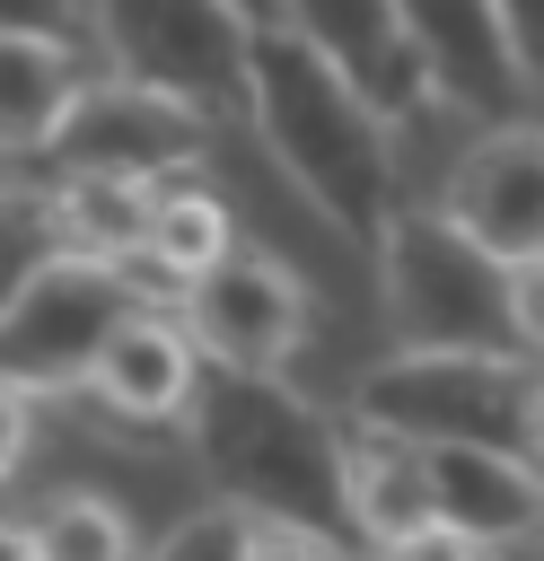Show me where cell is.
<instances>
[{"mask_svg": "<svg viewBox=\"0 0 544 561\" xmlns=\"http://www.w3.org/2000/svg\"><path fill=\"white\" fill-rule=\"evenodd\" d=\"M149 307L132 289V272L114 254H79L53 245L9 298H0V386L18 394H88L97 351L114 342V324Z\"/></svg>", "mask_w": 544, "mask_h": 561, "instance_id": "5", "label": "cell"}, {"mask_svg": "<svg viewBox=\"0 0 544 561\" xmlns=\"http://www.w3.org/2000/svg\"><path fill=\"white\" fill-rule=\"evenodd\" d=\"M430 491H439V526L474 543H535L544 526V465L518 447H474L447 438L430 447Z\"/></svg>", "mask_w": 544, "mask_h": 561, "instance_id": "14", "label": "cell"}, {"mask_svg": "<svg viewBox=\"0 0 544 561\" xmlns=\"http://www.w3.org/2000/svg\"><path fill=\"white\" fill-rule=\"evenodd\" d=\"M211 131H219V123L193 114L184 96L105 70V79H79V96L61 105V123L44 131V149H35L26 167H35L44 184H53V175H140V184H167V175H193V167H202Z\"/></svg>", "mask_w": 544, "mask_h": 561, "instance_id": "7", "label": "cell"}, {"mask_svg": "<svg viewBox=\"0 0 544 561\" xmlns=\"http://www.w3.org/2000/svg\"><path fill=\"white\" fill-rule=\"evenodd\" d=\"M535 543H544V526H535Z\"/></svg>", "mask_w": 544, "mask_h": 561, "instance_id": "26", "label": "cell"}, {"mask_svg": "<svg viewBox=\"0 0 544 561\" xmlns=\"http://www.w3.org/2000/svg\"><path fill=\"white\" fill-rule=\"evenodd\" d=\"M184 430L211 465V482L228 500H254L272 517H298L307 535L342 543L351 535V500H342V430L281 377V368H246V359H202Z\"/></svg>", "mask_w": 544, "mask_h": 561, "instance_id": "2", "label": "cell"}, {"mask_svg": "<svg viewBox=\"0 0 544 561\" xmlns=\"http://www.w3.org/2000/svg\"><path fill=\"white\" fill-rule=\"evenodd\" d=\"M211 552H333V543L307 535L298 517H272V508L219 491L211 508H193V517H175L158 535V561H211Z\"/></svg>", "mask_w": 544, "mask_h": 561, "instance_id": "18", "label": "cell"}, {"mask_svg": "<svg viewBox=\"0 0 544 561\" xmlns=\"http://www.w3.org/2000/svg\"><path fill=\"white\" fill-rule=\"evenodd\" d=\"M61 245V219H53V193L44 184H0V298Z\"/></svg>", "mask_w": 544, "mask_h": 561, "instance_id": "20", "label": "cell"}, {"mask_svg": "<svg viewBox=\"0 0 544 561\" xmlns=\"http://www.w3.org/2000/svg\"><path fill=\"white\" fill-rule=\"evenodd\" d=\"M351 421L447 447H518L544 465V359L535 351H386L351 377Z\"/></svg>", "mask_w": 544, "mask_h": 561, "instance_id": "3", "label": "cell"}, {"mask_svg": "<svg viewBox=\"0 0 544 561\" xmlns=\"http://www.w3.org/2000/svg\"><path fill=\"white\" fill-rule=\"evenodd\" d=\"M509 298H518V342L544 359V254L535 263H509Z\"/></svg>", "mask_w": 544, "mask_h": 561, "instance_id": "22", "label": "cell"}, {"mask_svg": "<svg viewBox=\"0 0 544 561\" xmlns=\"http://www.w3.org/2000/svg\"><path fill=\"white\" fill-rule=\"evenodd\" d=\"M105 70L184 96L211 123H246V61L254 18L237 0H88Z\"/></svg>", "mask_w": 544, "mask_h": 561, "instance_id": "6", "label": "cell"}, {"mask_svg": "<svg viewBox=\"0 0 544 561\" xmlns=\"http://www.w3.org/2000/svg\"><path fill=\"white\" fill-rule=\"evenodd\" d=\"M184 324L202 342V359H246V368H281L307 333V280L290 263H272L263 245H228L219 263H202L184 280Z\"/></svg>", "mask_w": 544, "mask_h": 561, "instance_id": "8", "label": "cell"}, {"mask_svg": "<svg viewBox=\"0 0 544 561\" xmlns=\"http://www.w3.org/2000/svg\"><path fill=\"white\" fill-rule=\"evenodd\" d=\"M237 9H246L254 26H263V18H281V0H237Z\"/></svg>", "mask_w": 544, "mask_h": 561, "instance_id": "25", "label": "cell"}, {"mask_svg": "<svg viewBox=\"0 0 544 561\" xmlns=\"http://www.w3.org/2000/svg\"><path fill=\"white\" fill-rule=\"evenodd\" d=\"M79 44L53 35H0V158H35L61 105L79 96Z\"/></svg>", "mask_w": 544, "mask_h": 561, "instance_id": "16", "label": "cell"}, {"mask_svg": "<svg viewBox=\"0 0 544 561\" xmlns=\"http://www.w3.org/2000/svg\"><path fill=\"white\" fill-rule=\"evenodd\" d=\"M193 377H202L193 324H184V316H158V307H132V316L114 324V342L97 351L88 394H97L123 430H167V421H184Z\"/></svg>", "mask_w": 544, "mask_h": 561, "instance_id": "13", "label": "cell"}, {"mask_svg": "<svg viewBox=\"0 0 544 561\" xmlns=\"http://www.w3.org/2000/svg\"><path fill=\"white\" fill-rule=\"evenodd\" d=\"M342 500H351V535H369L386 552H465V535L439 526V491H430V447L421 438L351 421L342 430Z\"/></svg>", "mask_w": 544, "mask_h": 561, "instance_id": "11", "label": "cell"}, {"mask_svg": "<svg viewBox=\"0 0 544 561\" xmlns=\"http://www.w3.org/2000/svg\"><path fill=\"white\" fill-rule=\"evenodd\" d=\"M500 26H509V44H518L526 79L544 88V0H500Z\"/></svg>", "mask_w": 544, "mask_h": 561, "instance_id": "23", "label": "cell"}, {"mask_svg": "<svg viewBox=\"0 0 544 561\" xmlns=\"http://www.w3.org/2000/svg\"><path fill=\"white\" fill-rule=\"evenodd\" d=\"M439 210L491 245L500 263H535L544 254V123H483V140L447 167Z\"/></svg>", "mask_w": 544, "mask_h": 561, "instance_id": "10", "label": "cell"}, {"mask_svg": "<svg viewBox=\"0 0 544 561\" xmlns=\"http://www.w3.org/2000/svg\"><path fill=\"white\" fill-rule=\"evenodd\" d=\"M281 26H298L386 123H404L430 96V70H421L395 0H281Z\"/></svg>", "mask_w": 544, "mask_h": 561, "instance_id": "12", "label": "cell"}, {"mask_svg": "<svg viewBox=\"0 0 544 561\" xmlns=\"http://www.w3.org/2000/svg\"><path fill=\"white\" fill-rule=\"evenodd\" d=\"M237 245V228H228V202L202 184V167L193 175H167L158 193H149V237H140V254H123V272H132V289L158 307V298H184V280L202 272V263H219Z\"/></svg>", "mask_w": 544, "mask_h": 561, "instance_id": "15", "label": "cell"}, {"mask_svg": "<svg viewBox=\"0 0 544 561\" xmlns=\"http://www.w3.org/2000/svg\"><path fill=\"white\" fill-rule=\"evenodd\" d=\"M404 9V35L430 70V96L474 114V123H518L535 79L500 26V0H395Z\"/></svg>", "mask_w": 544, "mask_h": 561, "instance_id": "9", "label": "cell"}, {"mask_svg": "<svg viewBox=\"0 0 544 561\" xmlns=\"http://www.w3.org/2000/svg\"><path fill=\"white\" fill-rule=\"evenodd\" d=\"M0 35H53V44H79V35H97V26H88V0H0Z\"/></svg>", "mask_w": 544, "mask_h": 561, "instance_id": "21", "label": "cell"}, {"mask_svg": "<svg viewBox=\"0 0 544 561\" xmlns=\"http://www.w3.org/2000/svg\"><path fill=\"white\" fill-rule=\"evenodd\" d=\"M246 123L272 149V167L351 237L377 245V228L404 202V158H395V123L281 18L254 26V61H246Z\"/></svg>", "mask_w": 544, "mask_h": 561, "instance_id": "1", "label": "cell"}, {"mask_svg": "<svg viewBox=\"0 0 544 561\" xmlns=\"http://www.w3.org/2000/svg\"><path fill=\"white\" fill-rule=\"evenodd\" d=\"M377 298H386V333L404 351H526L518 342V298H509V263L491 245H474L439 202L412 210L395 202V219L377 228Z\"/></svg>", "mask_w": 544, "mask_h": 561, "instance_id": "4", "label": "cell"}, {"mask_svg": "<svg viewBox=\"0 0 544 561\" xmlns=\"http://www.w3.org/2000/svg\"><path fill=\"white\" fill-rule=\"evenodd\" d=\"M44 193H53L61 245L114 254V263L140 254V237H149V193H158V184H140V175H53Z\"/></svg>", "mask_w": 544, "mask_h": 561, "instance_id": "17", "label": "cell"}, {"mask_svg": "<svg viewBox=\"0 0 544 561\" xmlns=\"http://www.w3.org/2000/svg\"><path fill=\"white\" fill-rule=\"evenodd\" d=\"M26 438H35V394H18V386H0V473H18V456H26Z\"/></svg>", "mask_w": 544, "mask_h": 561, "instance_id": "24", "label": "cell"}, {"mask_svg": "<svg viewBox=\"0 0 544 561\" xmlns=\"http://www.w3.org/2000/svg\"><path fill=\"white\" fill-rule=\"evenodd\" d=\"M35 552H53V561H123V552H140V535L105 491H61L35 517Z\"/></svg>", "mask_w": 544, "mask_h": 561, "instance_id": "19", "label": "cell"}]
</instances>
